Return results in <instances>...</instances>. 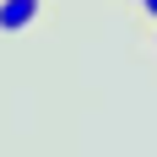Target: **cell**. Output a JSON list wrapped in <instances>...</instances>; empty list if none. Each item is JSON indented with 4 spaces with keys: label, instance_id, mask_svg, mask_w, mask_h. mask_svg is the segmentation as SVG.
Returning <instances> with one entry per match:
<instances>
[{
    "label": "cell",
    "instance_id": "obj_3",
    "mask_svg": "<svg viewBox=\"0 0 157 157\" xmlns=\"http://www.w3.org/2000/svg\"><path fill=\"white\" fill-rule=\"evenodd\" d=\"M152 49H157V22H152Z\"/></svg>",
    "mask_w": 157,
    "mask_h": 157
},
{
    "label": "cell",
    "instance_id": "obj_2",
    "mask_svg": "<svg viewBox=\"0 0 157 157\" xmlns=\"http://www.w3.org/2000/svg\"><path fill=\"white\" fill-rule=\"evenodd\" d=\"M136 6H141V11H146V16L157 22V0H136Z\"/></svg>",
    "mask_w": 157,
    "mask_h": 157
},
{
    "label": "cell",
    "instance_id": "obj_1",
    "mask_svg": "<svg viewBox=\"0 0 157 157\" xmlns=\"http://www.w3.org/2000/svg\"><path fill=\"white\" fill-rule=\"evenodd\" d=\"M44 11V0H0V33H27Z\"/></svg>",
    "mask_w": 157,
    "mask_h": 157
}]
</instances>
